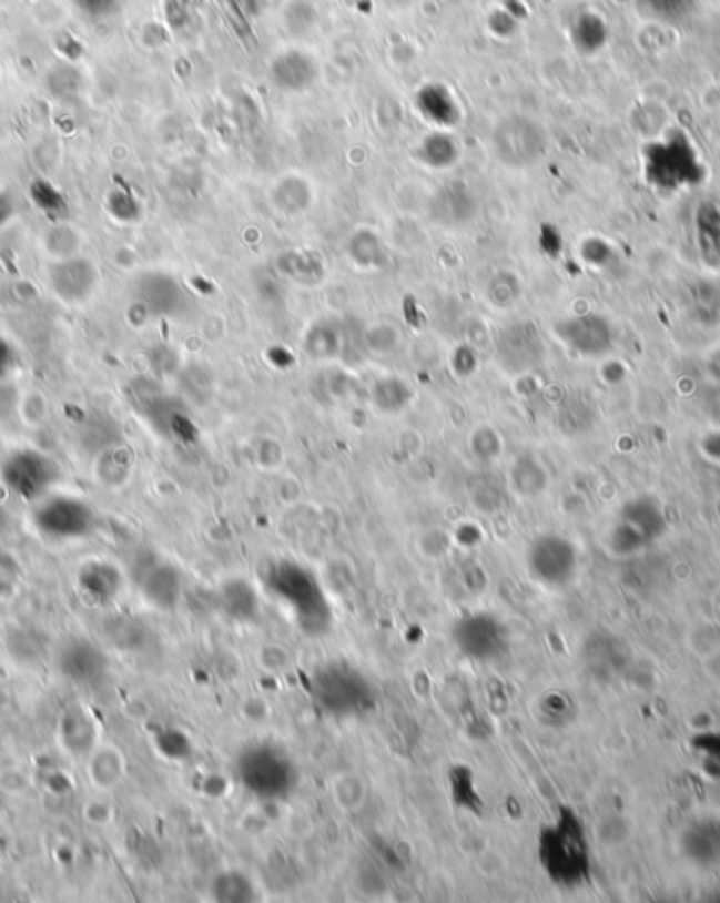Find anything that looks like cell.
Wrapping results in <instances>:
<instances>
[{
  "label": "cell",
  "mask_w": 720,
  "mask_h": 903,
  "mask_svg": "<svg viewBox=\"0 0 720 903\" xmlns=\"http://www.w3.org/2000/svg\"><path fill=\"white\" fill-rule=\"evenodd\" d=\"M264 581L272 598L285 607L304 635L321 637L329 632L333 613L325 586L304 565L278 560L270 567Z\"/></svg>",
  "instance_id": "obj_1"
},
{
  "label": "cell",
  "mask_w": 720,
  "mask_h": 903,
  "mask_svg": "<svg viewBox=\"0 0 720 903\" xmlns=\"http://www.w3.org/2000/svg\"><path fill=\"white\" fill-rule=\"evenodd\" d=\"M234 775L257 801H285L295 790L300 771L287 750L274 741L245 745L234 760Z\"/></svg>",
  "instance_id": "obj_2"
},
{
  "label": "cell",
  "mask_w": 720,
  "mask_h": 903,
  "mask_svg": "<svg viewBox=\"0 0 720 903\" xmlns=\"http://www.w3.org/2000/svg\"><path fill=\"white\" fill-rule=\"evenodd\" d=\"M310 698L333 719H356L375 708V693L367 677L342 659L321 666L312 674Z\"/></svg>",
  "instance_id": "obj_3"
},
{
  "label": "cell",
  "mask_w": 720,
  "mask_h": 903,
  "mask_svg": "<svg viewBox=\"0 0 720 903\" xmlns=\"http://www.w3.org/2000/svg\"><path fill=\"white\" fill-rule=\"evenodd\" d=\"M539 862L555 883L569 886L584 879L588 868L586 844L581 839L579 823L569 811H562L555 825L541 832Z\"/></svg>",
  "instance_id": "obj_4"
},
{
  "label": "cell",
  "mask_w": 720,
  "mask_h": 903,
  "mask_svg": "<svg viewBox=\"0 0 720 903\" xmlns=\"http://www.w3.org/2000/svg\"><path fill=\"white\" fill-rule=\"evenodd\" d=\"M60 478V464L49 453L39 449H18L7 455L0 464V480L4 489L28 504H37L51 495Z\"/></svg>",
  "instance_id": "obj_5"
},
{
  "label": "cell",
  "mask_w": 720,
  "mask_h": 903,
  "mask_svg": "<svg viewBox=\"0 0 720 903\" xmlns=\"http://www.w3.org/2000/svg\"><path fill=\"white\" fill-rule=\"evenodd\" d=\"M95 513L81 497L47 495L32 513L34 529L51 541H77L95 531Z\"/></svg>",
  "instance_id": "obj_6"
},
{
  "label": "cell",
  "mask_w": 720,
  "mask_h": 903,
  "mask_svg": "<svg viewBox=\"0 0 720 903\" xmlns=\"http://www.w3.org/2000/svg\"><path fill=\"white\" fill-rule=\"evenodd\" d=\"M453 647L470 661L489 663L506 656L508 630L494 613H468L459 617L452 628Z\"/></svg>",
  "instance_id": "obj_7"
},
{
  "label": "cell",
  "mask_w": 720,
  "mask_h": 903,
  "mask_svg": "<svg viewBox=\"0 0 720 903\" xmlns=\"http://www.w3.org/2000/svg\"><path fill=\"white\" fill-rule=\"evenodd\" d=\"M491 145L499 163L510 169H525L539 161L546 150V140L534 121L510 116L495 126Z\"/></svg>",
  "instance_id": "obj_8"
},
{
  "label": "cell",
  "mask_w": 720,
  "mask_h": 903,
  "mask_svg": "<svg viewBox=\"0 0 720 903\" xmlns=\"http://www.w3.org/2000/svg\"><path fill=\"white\" fill-rule=\"evenodd\" d=\"M135 302L154 318H182L192 308L190 293L166 272H144L135 283Z\"/></svg>",
  "instance_id": "obj_9"
},
{
  "label": "cell",
  "mask_w": 720,
  "mask_h": 903,
  "mask_svg": "<svg viewBox=\"0 0 720 903\" xmlns=\"http://www.w3.org/2000/svg\"><path fill=\"white\" fill-rule=\"evenodd\" d=\"M495 358L510 375L536 369L544 358L537 328L531 323H513L501 328L495 337Z\"/></svg>",
  "instance_id": "obj_10"
},
{
  "label": "cell",
  "mask_w": 720,
  "mask_h": 903,
  "mask_svg": "<svg viewBox=\"0 0 720 903\" xmlns=\"http://www.w3.org/2000/svg\"><path fill=\"white\" fill-rule=\"evenodd\" d=\"M574 565L576 555L571 544L558 535L537 537L527 552V569L544 586L565 584L571 577Z\"/></svg>",
  "instance_id": "obj_11"
},
{
  "label": "cell",
  "mask_w": 720,
  "mask_h": 903,
  "mask_svg": "<svg viewBox=\"0 0 720 903\" xmlns=\"http://www.w3.org/2000/svg\"><path fill=\"white\" fill-rule=\"evenodd\" d=\"M58 670L65 680L79 687H95L108 677V656L89 638H72L63 642L58 653Z\"/></svg>",
  "instance_id": "obj_12"
},
{
  "label": "cell",
  "mask_w": 720,
  "mask_h": 903,
  "mask_svg": "<svg viewBox=\"0 0 720 903\" xmlns=\"http://www.w3.org/2000/svg\"><path fill=\"white\" fill-rule=\"evenodd\" d=\"M138 586L145 602L159 611H173L184 595L182 571L163 558L145 560L138 574Z\"/></svg>",
  "instance_id": "obj_13"
},
{
  "label": "cell",
  "mask_w": 720,
  "mask_h": 903,
  "mask_svg": "<svg viewBox=\"0 0 720 903\" xmlns=\"http://www.w3.org/2000/svg\"><path fill=\"white\" fill-rule=\"evenodd\" d=\"M49 287L65 304H83L100 285V272L84 257H63L47 272Z\"/></svg>",
  "instance_id": "obj_14"
},
{
  "label": "cell",
  "mask_w": 720,
  "mask_h": 903,
  "mask_svg": "<svg viewBox=\"0 0 720 903\" xmlns=\"http://www.w3.org/2000/svg\"><path fill=\"white\" fill-rule=\"evenodd\" d=\"M77 586L91 605L110 607L123 592V571L110 560L93 558L81 565L77 574Z\"/></svg>",
  "instance_id": "obj_15"
},
{
  "label": "cell",
  "mask_w": 720,
  "mask_h": 903,
  "mask_svg": "<svg viewBox=\"0 0 720 903\" xmlns=\"http://www.w3.org/2000/svg\"><path fill=\"white\" fill-rule=\"evenodd\" d=\"M63 750L74 759H89L100 745V727L84 706H68L58 722Z\"/></svg>",
  "instance_id": "obj_16"
},
{
  "label": "cell",
  "mask_w": 720,
  "mask_h": 903,
  "mask_svg": "<svg viewBox=\"0 0 720 903\" xmlns=\"http://www.w3.org/2000/svg\"><path fill=\"white\" fill-rule=\"evenodd\" d=\"M217 605L230 621L241 626H253L262 616V600L257 590L241 577H230L220 586Z\"/></svg>",
  "instance_id": "obj_17"
},
{
  "label": "cell",
  "mask_w": 720,
  "mask_h": 903,
  "mask_svg": "<svg viewBox=\"0 0 720 903\" xmlns=\"http://www.w3.org/2000/svg\"><path fill=\"white\" fill-rule=\"evenodd\" d=\"M318 68L314 60L310 58L308 53L291 49V51H283L278 58H274V62L270 65V77L274 84L283 91H306L308 87L316 81Z\"/></svg>",
  "instance_id": "obj_18"
},
{
  "label": "cell",
  "mask_w": 720,
  "mask_h": 903,
  "mask_svg": "<svg viewBox=\"0 0 720 903\" xmlns=\"http://www.w3.org/2000/svg\"><path fill=\"white\" fill-rule=\"evenodd\" d=\"M476 213L473 192L462 184H452L434 194L430 215L440 226L457 227L468 224Z\"/></svg>",
  "instance_id": "obj_19"
},
{
  "label": "cell",
  "mask_w": 720,
  "mask_h": 903,
  "mask_svg": "<svg viewBox=\"0 0 720 903\" xmlns=\"http://www.w3.org/2000/svg\"><path fill=\"white\" fill-rule=\"evenodd\" d=\"M417 110L436 126H455L462 119L459 105L443 84H426L417 93Z\"/></svg>",
  "instance_id": "obj_20"
},
{
  "label": "cell",
  "mask_w": 720,
  "mask_h": 903,
  "mask_svg": "<svg viewBox=\"0 0 720 903\" xmlns=\"http://www.w3.org/2000/svg\"><path fill=\"white\" fill-rule=\"evenodd\" d=\"M209 895L220 903L257 902L262 897L253 879L239 870H224L215 874L209 886Z\"/></svg>",
  "instance_id": "obj_21"
},
{
  "label": "cell",
  "mask_w": 720,
  "mask_h": 903,
  "mask_svg": "<svg viewBox=\"0 0 720 903\" xmlns=\"http://www.w3.org/2000/svg\"><path fill=\"white\" fill-rule=\"evenodd\" d=\"M89 778L95 788L110 790L124 778V757L114 745H98L89 757Z\"/></svg>",
  "instance_id": "obj_22"
},
{
  "label": "cell",
  "mask_w": 720,
  "mask_h": 903,
  "mask_svg": "<svg viewBox=\"0 0 720 903\" xmlns=\"http://www.w3.org/2000/svg\"><path fill=\"white\" fill-rule=\"evenodd\" d=\"M304 352L314 361L337 358L344 354V328L331 321L316 323L304 337Z\"/></svg>",
  "instance_id": "obj_23"
},
{
  "label": "cell",
  "mask_w": 720,
  "mask_h": 903,
  "mask_svg": "<svg viewBox=\"0 0 720 903\" xmlns=\"http://www.w3.org/2000/svg\"><path fill=\"white\" fill-rule=\"evenodd\" d=\"M412 400L413 390L400 377H379L371 388V403L384 415H396L407 409Z\"/></svg>",
  "instance_id": "obj_24"
},
{
  "label": "cell",
  "mask_w": 720,
  "mask_h": 903,
  "mask_svg": "<svg viewBox=\"0 0 720 903\" xmlns=\"http://www.w3.org/2000/svg\"><path fill=\"white\" fill-rule=\"evenodd\" d=\"M95 473L105 487H121L133 473V453L123 443L103 449L98 453Z\"/></svg>",
  "instance_id": "obj_25"
},
{
  "label": "cell",
  "mask_w": 720,
  "mask_h": 903,
  "mask_svg": "<svg viewBox=\"0 0 720 903\" xmlns=\"http://www.w3.org/2000/svg\"><path fill=\"white\" fill-rule=\"evenodd\" d=\"M508 485L518 497H536L546 489L548 476L541 468V464H537L534 457L525 455V457H518L513 464L510 474H508Z\"/></svg>",
  "instance_id": "obj_26"
},
{
  "label": "cell",
  "mask_w": 720,
  "mask_h": 903,
  "mask_svg": "<svg viewBox=\"0 0 720 903\" xmlns=\"http://www.w3.org/2000/svg\"><path fill=\"white\" fill-rule=\"evenodd\" d=\"M367 783L358 773H339L335 780L331 781V799L342 813H356L365 806L367 802Z\"/></svg>",
  "instance_id": "obj_27"
},
{
  "label": "cell",
  "mask_w": 720,
  "mask_h": 903,
  "mask_svg": "<svg viewBox=\"0 0 720 903\" xmlns=\"http://www.w3.org/2000/svg\"><path fill=\"white\" fill-rule=\"evenodd\" d=\"M417 154H419L422 163L428 164L433 169H447V166L457 163L459 148L455 144L452 135L436 131V133H430V135L424 138Z\"/></svg>",
  "instance_id": "obj_28"
},
{
  "label": "cell",
  "mask_w": 720,
  "mask_h": 903,
  "mask_svg": "<svg viewBox=\"0 0 720 903\" xmlns=\"http://www.w3.org/2000/svg\"><path fill=\"white\" fill-rule=\"evenodd\" d=\"M312 203V190L302 177H285L274 187V205L287 215H297Z\"/></svg>",
  "instance_id": "obj_29"
},
{
  "label": "cell",
  "mask_w": 720,
  "mask_h": 903,
  "mask_svg": "<svg viewBox=\"0 0 720 903\" xmlns=\"http://www.w3.org/2000/svg\"><path fill=\"white\" fill-rule=\"evenodd\" d=\"M520 291L523 287H520V281L515 272H497L489 278V283L485 287V295L494 308L508 310L518 302Z\"/></svg>",
  "instance_id": "obj_30"
},
{
  "label": "cell",
  "mask_w": 720,
  "mask_h": 903,
  "mask_svg": "<svg viewBox=\"0 0 720 903\" xmlns=\"http://www.w3.org/2000/svg\"><path fill=\"white\" fill-rule=\"evenodd\" d=\"M351 255L358 266H382L384 245H382L377 234H373L369 230H361V232L354 234V239L351 241Z\"/></svg>",
  "instance_id": "obj_31"
},
{
  "label": "cell",
  "mask_w": 720,
  "mask_h": 903,
  "mask_svg": "<svg viewBox=\"0 0 720 903\" xmlns=\"http://www.w3.org/2000/svg\"><path fill=\"white\" fill-rule=\"evenodd\" d=\"M501 447H504L501 438L491 426H478L470 434V449L478 461H485V464L494 461L499 457Z\"/></svg>",
  "instance_id": "obj_32"
},
{
  "label": "cell",
  "mask_w": 720,
  "mask_h": 903,
  "mask_svg": "<svg viewBox=\"0 0 720 903\" xmlns=\"http://www.w3.org/2000/svg\"><path fill=\"white\" fill-rule=\"evenodd\" d=\"M255 659H257V666L266 674L274 677V674H283L287 670L288 663H291V653L278 642H266V645H262L257 649Z\"/></svg>",
  "instance_id": "obj_33"
},
{
  "label": "cell",
  "mask_w": 720,
  "mask_h": 903,
  "mask_svg": "<svg viewBox=\"0 0 720 903\" xmlns=\"http://www.w3.org/2000/svg\"><path fill=\"white\" fill-rule=\"evenodd\" d=\"M156 750L169 760H184L190 754V739L182 731L165 729L156 735Z\"/></svg>",
  "instance_id": "obj_34"
},
{
  "label": "cell",
  "mask_w": 720,
  "mask_h": 903,
  "mask_svg": "<svg viewBox=\"0 0 720 903\" xmlns=\"http://www.w3.org/2000/svg\"><path fill=\"white\" fill-rule=\"evenodd\" d=\"M20 581V569L13 556L0 555V598L16 595Z\"/></svg>",
  "instance_id": "obj_35"
},
{
  "label": "cell",
  "mask_w": 720,
  "mask_h": 903,
  "mask_svg": "<svg viewBox=\"0 0 720 903\" xmlns=\"http://www.w3.org/2000/svg\"><path fill=\"white\" fill-rule=\"evenodd\" d=\"M255 461L260 468L264 470H272L278 466V461H283V449L276 440L272 438H262L255 445Z\"/></svg>",
  "instance_id": "obj_36"
},
{
  "label": "cell",
  "mask_w": 720,
  "mask_h": 903,
  "mask_svg": "<svg viewBox=\"0 0 720 903\" xmlns=\"http://www.w3.org/2000/svg\"><path fill=\"white\" fill-rule=\"evenodd\" d=\"M20 369V354L16 346L0 335V382H11L13 373Z\"/></svg>",
  "instance_id": "obj_37"
},
{
  "label": "cell",
  "mask_w": 720,
  "mask_h": 903,
  "mask_svg": "<svg viewBox=\"0 0 720 903\" xmlns=\"http://www.w3.org/2000/svg\"><path fill=\"white\" fill-rule=\"evenodd\" d=\"M30 192L34 194V201H37V205L44 209L47 213L51 211H60L63 209V199L60 192H55L53 187L49 184H34V187H30Z\"/></svg>",
  "instance_id": "obj_38"
},
{
  "label": "cell",
  "mask_w": 720,
  "mask_h": 903,
  "mask_svg": "<svg viewBox=\"0 0 720 903\" xmlns=\"http://www.w3.org/2000/svg\"><path fill=\"white\" fill-rule=\"evenodd\" d=\"M241 714L251 722H264L270 717L268 701L264 698H247L241 706Z\"/></svg>",
  "instance_id": "obj_39"
},
{
  "label": "cell",
  "mask_w": 720,
  "mask_h": 903,
  "mask_svg": "<svg viewBox=\"0 0 720 903\" xmlns=\"http://www.w3.org/2000/svg\"><path fill=\"white\" fill-rule=\"evenodd\" d=\"M18 407V390L9 382H0V415L4 417L7 413Z\"/></svg>",
  "instance_id": "obj_40"
},
{
  "label": "cell",
  "mask_w": 720,
  "mask_h": 903,
  "mask_svg": "<svg viewBox=\"0 0 720 903\" xmlns=\"http://www.w3.org/2000/svg\"><path fill=\"white\" fill-rule=\"evenodd\" d=\"M701 105L708 112H719L720 110V82H712L703 89L701 93Z\"/></svg>",
  "instance_id": "obj_41"
},
{
  "label": "cell",
  "mask_w": 720,
  "mask_h": 903,
  "mask_svg": "<svg viewBox=\"0 0 720 903\" xmlns=\"http://www.w3.org/2000/svg\"><path fill=\"white\" fill-rule=\"evenodd\" d=\"M13 203H11V199H9V194H0V227L4 226L9 220H11V215H13Z\"/></svg>",
  "instance_id": "obj_42"
}]
</instances>
